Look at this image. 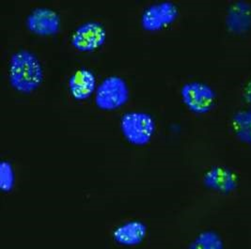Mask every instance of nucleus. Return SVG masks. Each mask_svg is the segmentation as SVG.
Masks as SVG:
<instances>
[{
  "label": "nucleus",
  "instance_id": "obj_1",
  "mask_svg": "<svg viewBox=\"0 0 251 249\" xmlns=\"http://www.w3.org/2000/svg\"><path fill=\"white\" fill-rule=\"evenodd\" d=\"M8 77L13 90L23 94L32 93L43 84V65L33 52L19 50L10 58Z\"/></svg>",
  "mask_w": 251,
  "mask_h": 249
},
{
  "label": "nucleus",
  "instance_id": "obj_2",
  "mask_svg": "<svg viewBox=\"0 0 251 249\" xmlns=\"http://www.w3.org/2000/svg\"><path fill=\"white\" fill-rule=\"evenodd\" d=\"M106 235L115 249H145L151 237V226L141 217L129 216L108 226Z\"/></svg>",
  "mask_w": 251,
  "mask_h": 249
},
{
  "label": "nucleus",
  "instance_id": "obj_3",
  "mask_svg": "<svg viewBox=\"0 0 251 249\" xmlns=\"http://www.w3.org/2000/svg\"><path fill=\"white\" fill-rule=\"evenodd\" d=\"M121 131L127 142L134 146H146L155 132L153 118L146 112L131 111L122 117Z\"/></svg>",
  "mask_w": 251,
  "mask_h": 249
},
{
  "label": "nucleus",
  "instance_id": "obj_4",
  "mask_svg": "<svg viewBox=\"0 0 251 249\" xmlns=\"http://www.w3.org/2000/svg\"><path fill=\"white\" fill-rule=\"evenodd\" d=\"M129 98L130 90L126 80L119 75H109L98 85L94 102L103 111H114L123 107Z\"/></svg>",
  "mask_w": 251,
  "mask_h": 249
},
{
  "label": "nucleus",
  "instance_id": "obj_5",
  "mask_svg": "<svg viewBox=\"0 0 251 249\" xmlns=\"http://www.w3.org/2000/svg\"><path fill=\"white\" fill-rule=\"evenodd\" d=\"M185 230L181 249H228L226 232L220 226H187Z\"/></svg>",
  "mask_w": 251,
  "mask_h": 249
},
{
  "label": "nucleus",
  "instance_id": "obj_6",
  "mask_svg": "<svg viewBox=\"0 0 251 249\" xmlns=\"http://www.w3.org/2000/svg\"><path fill=\"white\" fill-rule=\"evenodd\" d=\"M179 15L177 6L169 1L154 3L145 8L140 16L141 27L149 32L166 29L176 21Z\"/></svg>",
  "mask_w": 251,
  "mask_h": 249
},
{
  "label": "nucleus",
  "instance_id": "obj_7",
  "mask_svg": "<svg viewBox=\"0 0 251 249\" xmlns=\"http://www.w3.org/2000/svg\"><path fill=\"white\" fill-rule=\"evenodd\" d=\"M181 97L184 105L193 113L209 112L215 103L216 94L211 87L202 82H188L181 89Z\"/></svg>",
  "mask_w": 251,
  "mask_h": 249
},
{
  "label": "nucleus",
  "instance_id": "obj_8",
  "mask_svg": "<svg viewBox=\"0 0 251 249\" xmlns=\"http://www.w3.org/2000/svg\"><path fill=\"white\" fill-rule=\"evenodd\" d=\"M106 29L99 22L90 21L80 25L74 31L71 44L79 52H94L106 42Z\"/></svg>",
  "mask_w": 251,
  "mask_h": 249
},
{
  "label": "nucleus",
  "instance_id": "obj_9",
  "mask_svg": "<svg viewBox=\"0 0 251 249\" xmlns=\"http://www.w3.org/2000/svg\"><path fill=\"white\" fill-rule=\"evenodd\" d=\"M25 25L28 31L38 36H54L61 27V19L55 10L39 7L29 12L26 17Z\"/></svg>",
  "mask_w": 251,
  "mask_h": 249
},
{
  "label": "nucleus",
  "instance_id": "obj_10",
  "mask_svg": "<svg viewBox=\"0 0 251 249\" xmlns=\"http://www.w3.org/2000/svg\"><path fill=\"white\" fill-rule=\"evenodd\" d=\"M97 87L96 76L89 69H78L69 78V91L76 101H86L91 98L95 94Z\"/></svg>",
  "mask_w": 251,
  "mask_h": 249
},
{
  "label": "nucleus",
  "instance_id": "obj_11",
  "mask_svg": "<svg viewBox=\"0 0 251 249\" xmlns=\"http://www.w3.org/2000/svg\"><path fill=\"white\" fill-rule=\"evenodd\" d=\"M233 173L224 167L214 166L206 170L202 177V183L206 188L219 194L229 193L235 186Z\"/></svg>",
  "mask_w": 251,
  "mask_h": 249
},
{
  "label": "nucleus",
  "instance_id": "obj_12",
  "mask_svg": "<svg viewBox=\"0 0 251 249\" xmlns=\"http://www.w3.org/2000/svg\"><path fill=\"white\" fill-rule=\"evenodd\" d=\"M16 186V170L10 160H2L0 164V188L1 191L10 194Z\"/></svg>",
  "mask_w": 251,
  "mask_h": 249
}]
</instances>
